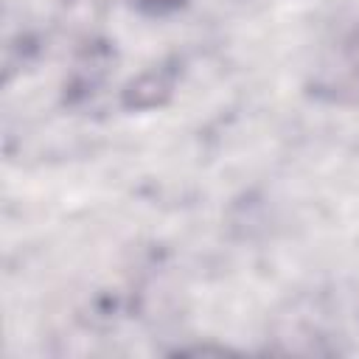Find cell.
<instances>
[{
  "label": "cell",
  "instance_id": "cell-1",
  "mask_svg": "<svg viewBox=\"0 0 359 359\" xmlns=\"http://www.w3.org/2000/svg\"><path fill=\"white\" fill-rule=\"evenodd\" d=\"M143 14H151V17H165V14H174L180 11L188 0H132Z\"/></svg>",
  "mask_w": 359,
  "mask_h": 359
}]
</instances>
